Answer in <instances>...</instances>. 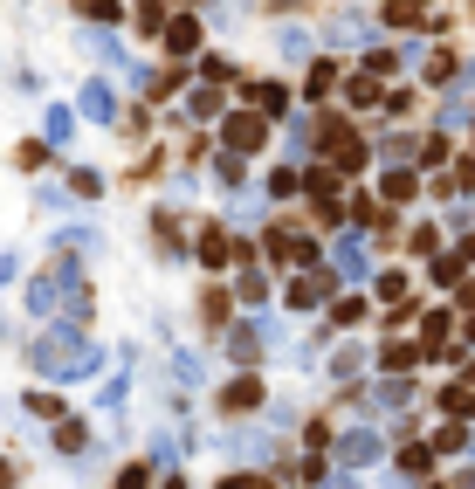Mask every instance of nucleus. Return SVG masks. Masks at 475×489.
<instances>
[{"mask_svg":"<svg viewBox=\"0 0 475 489\" xmlns=\"http://www.w3.org/2000/svg\"><path fill=\"white\" fill-rule=\"evenodd\" d=\"M28 365H35L42 379H90L97 365H104V351H97L77 324H56V331H42V338L28 345Z\"/></svg>","mask_w":475,"mask_h":489,"instance_id":"nucleus-1","label":"nucleus"},{"mask_svg":"<svg viewBox=\"0 0 475 489\" xmlns=\"http://www.w3.org/2000/svg\"><path fill=\"white\" fill-rule=\"evenodd\" d=\"M221 138H228V152H262V145H269V117H262V111H234L228 117V125H221Z\"/></svg>","mask_w":475,"mask_h":489,"instance_id":"nucleus-2","label":"nucleus"},{"mask_svg":"<svg viewBox=\"0 0 475 489\" xmlns=\"http://www.w3.org/2000/svg\"><path fill=\"white\" fill-rule=\"evenodd\" d=\"M379 434H372V427H345V442H337V462H345V475H358V469H372V462H379Z\"/></svg>","mask_w":475,"mask_h":489,"instance_id":"nucleus-3","label":"nucleus"},{"mask_svg":"<svg viewBox=\"0 0 475 489\" xmlns=\"http://www.w3.org/2000/svg\"><path fill=\"white\" fill-rule=\"evenodd\" d=\"M269 255H276V262H304V269H317V241L304 235V228H269Z\"/></svg>","mask_w":475,"mask_h":489,"instance_id":"nucleus-4","label":"nucleus"},{"mask_svg":"<svg viewBox=\"0 0 475 489\" xmlns=\"http://www.w3.org/2000/svg\"><path fill=\"white\" fill-rule=\"evenodd\" d=\"M69 276H77L69 262H62L56 276H35V283H28V311H35V317H56V303H62V283H69Z\"/></svg>","mask_w":475,"mask_h":489,"instance_id":"nucleus-5","label":"nucleus"},{"mask_svg":"<svg viewBox=\"0 0 475 489\" xmlns=\"http://www.w3.org/2000/svg\"><path fill=\"white\" fill-rule=\"evenodd\" d=\"M77 111H83V117H97V125H110V117H118V97H110V83H104V76H90V83H83Z\"/></svg>","mask_w":475,"mask_h":489,"instance_id":"nucleus-6","label":"nucleus"},{"mask_svg":"<svg viewBox=\"0 0 475 489\" xmlns=\"http://www.w3.org/2000/svg\"><path fill=\"white\" fill-rule=\"evenodd\" d=\"M337 269H345V276H352V283H366V276H372V255H366V235H358V228H352V235H345V241H337Z\"/></svg>","mask_w":475,"mask_h":489,"instance_id":"nucleus-7","label":"nucleus"},{"mask_svg":"<svg viewBox=\"0 0 475 489\" xmlns=\"http://www.w3.org/2000/svg\"><path fill=\"white\" fill-rule=\"evenodd\" d=\"M324 290H331V276H324V269L296 276V283H290V311H317V297H324Z\"/></svg>","mask_w":475,"mask_h":489,"instance_id":"nucleus-8","label":"nucleus"},{"mask_svg":"<svg viewBox=\"0 0 475 489\" xmlns=\"http://www.w3.org/2000/svg\"><path fill=\"white\" fill-rule=\"evenodd\" d=\"M166 48H172V56H193V48H200V21H193V15L166 21Z\"/></svg>","mask_w":475,"mask_h":489,"instance_id":"nucleus-9","label":"nucleus"},{"mask_svg":"<svg viewBox=\"0 0 475 489\" xmlns=\"http://www.w3.org/2000/svg\"><path fill=\"white\" fill-rule=\"evenodd\" d=\"M304 193H317L324 214H337V200H331V193H337V173H331V166H310V173H304Z\"/></svg>","mask_w":475,"mask_h":489,"instance_id":"nucleus-10","label":"nucleus"},{"mask_svg":"<svg viewBox=\"0 0 475 489\" xmlns=\"http://www.w3.org/2000/svg\"><path fill=\"white\" fill-rule=\"evenodd\" d=\"M248 90H255V111L262 117H283V111H290V90H283V83H248Z\"/></svg>","mask_w":475,"mask_h":489,"instance_id":"nucleus-11","label":"nucleus"},{"mask_svg":"<svg viewBox=\"0 0 475 489\" xmlns=\"http://www.w3.org/2000/svg\"><path fill=\"white\" fill-rule=\"evenodd\" d=\"M379 365H386V372H399V379H407V372H414V365H420V351L407 345V338H393V345L379 351Z\"/></svg>","mask_w":475,"mask_h":489,"instance_id":"nucleus-12","label":"nucleus"},{"mask_svg":"<svg viewBox=\"0 0 475 489\" xmlns=\"http://www.w3.org/2000/svg\"><path fill=\"white\" fill-rule=\"evenodd\" d=\"M221 407H228V413H248V407H262V386H255V379H234L228 393H221Z\"/></svg>","mask_w":475,"mask_h":489,"instance_id":"nucleus-13","label":"nucleus"},{"mask_svg":"<svg viewBox=\"0 0 475 489\" xmlns=\"http://www.w3.org/2000/svg\"><path fill=\"white\" fill-rule=\"evenodd\" d=\"M228 455L234 462H269V434H228Z\"/></svg>","mask_w":475,"mask_h":489,"instance_id":"nucleus-14","label":"nucleus"},{"mask_svg":"<svg viewBox=\"0 0 475 489\" xmlns=\"http://www.w3.org/2000/svg\"><path fill=\"white\" fill-rule=\"evenodd\" d=\"M90 48H97V56H104V63H124V69H139V63H131V56H124V42H118V35H110V28H90Z\"/></svg>","mask_w":475,"mask_h":489,"instance_id":"nucleus-15","label":"nucleus"},{"mask_svg":"<svg viewBox=\"0 0 475 489\" xmlns=\"http://www.w3.org/2000/svg\"><path fill=\"white\" fill-rule=\"evenodd\" d=\"M469 276V249H455V255H434V283H461Z\"/></svg>","mask_w":475,"mask_h":489,"instance_id":"nucleus-16","label":"nucleus"},{"mask_svg":"<svg viewBox=\"0 0 475 489\" xmlns=\"http://www.w3.org/2000/svg\"><path fill=\"white\" fill-rule=\"evenodd\" d=\"M461 448H469V427H461V421L434 427V455H461Z\"/></svg>","mask_w":475,"mask_h":489,"instance_id":"nucleus-17","label":"nucleus"},{"mask_svg":"<svg viewBox=\"0 0 475 489\" xmlns=\"http://www.w3.org/2000/svg\"><path fill=\"white\" fill-rule=\"evenodd\" d=\"M379 193H386V200H414V193H420V179L407 173V166H393V173H386V187H379Z\"/></svg>","mask_w":475,"mask_h":489,"instance_id":"nucleus-18","label":"nucleus"},{"mask_svg":"<svg viewBox=\"0 0 475 489\" xmlns=\"http://www.w3.org/2000/svg\"><path fill=\"white\" fill-rule=\"evenodd\" d=\"M399 469H407V475H414V483H420V475H428V469H434V448H420V442H407V448H399Z\"/></svg>","mask_w":475,"mask_h":489,"instance_id":"nucleus-19","label":"nucleus"},{"mask_svg":"<svg viewBox=\"0 0 475 489\" xmlns=\"http://www.w3.org/2000/svg\"><path fill=\"white\" fill-rule=\"evenodd\" d=\"M200 262H207V269L228 262V235H221V228H207V235H200Z\"/></svg>","mask_w":475,"mask_h":489,"instance_id":"nucleus-20","label":"nucleus"},{"mask_svg":"<svg viewBox=\"0 0 475 489\" xmlns=\"http://www.w3.org/2000/svg\"><path fill=\"white\" fill-rule=\"evenodd\" d=\"M56 448H62V455H83V448H90V434H83V421H62V427H56Z\"/></svg>","mask_w":475,"mask_h":489,"instance_id":"nucleus-21","label":"nucleus"},{"mask_svg":"<svg viewBox=\"0 0 475 489\" xmlns=\"http://www.w3.org/2000/svg\"><path fill=\"white\" fill-rule=\"evenodd\" d=\"M317 152V125L310 117H296V131H290V158H310Z\"/></svg>","mask_w":475,"mask_h":489,"instance_id":"nucleus-22","label":"nucleus"},{"mask_svg":"<svg viewBox=\"0 0 475 489\" xmlns=\"http://www.w3.org/2000/svg\"><path fill=\"white\" fill-rule=\"evenodd\" d=\"M358 365H366V345H345L331 359V379H358Z\"/></svg>","mask_w":475,"mask_h":489,"instance_id":"nucleus-23","label":"nucleus"},{"mask_svg":"<svg viewBox=\"0 0 475 489\" xmlns=\"http://www.w3.org/2000/svg\"><path fill=\"white\" fill-rule=\"evenodd\" d=\"M379 407H414V379H386V386H379Z\"/></svg>","mask_w":475,"mask_h":489,"instance_id":"nucleus-24","label":"nucleus"},{"mask_svg":"<svg viewBox=\"0 0 475 489\" xmlns=\"http://www.w3.org/2000/svg\"><path fill=\"white\" fill-rule=\"evenodd\" d=\"M172 372H180L186 386H200V379H207V359H200V351H180V359H172Z\"/></svg>","mask_w":475,"mask_h":489,"instance_id":"nucleus-25","label":"nucleus"},{"mask_svg":"<svg viewBox=\"0 0 475 489\" xmlns=\"http://www.w3.org/2000/svg\"><path fill=\"white\" fill-rule=\"evenodd\" d=\"M358 317H366V297H337L331 303V324H358Z\"/></svg>","mask_w":475,"mask_h":489,"instance_id":"nucleus-26","label":"nucleus"},{"mask_svg":"<svg viewBox=\"0 0 475 489\" xmlns=\"http://www.w3.org/2000/svg\"><path fill=\"white\" fill-rule=\"evenodd\" d=\"M283 56H290V63H304V56H310V28H283Z\"/></svg>","mask_w":475,"mask_h":489,"instance_id":"nucleus-27","label":"nucleus"},{"mask_svg":"<svg viewBox=\"0 0 475 489\" xmlns=\"http://www.w3.org/2000/svg\"><path fill=\"white\" fill-rule=\"evenodd\" d=\"M269 297V276H262V269H242V303H262Z\"/></svg>","mask_w":475,"mask_h":489,"instance_id":"nucleus-28","label":"nucleus"},{"mask_svg":"<svg viewBox=\"0 0 475 489\" xmlns=\"http://www.w3.org/2000/svg\"><path fill=\"white\" fill-rule=\"evenodd\" d=\"M221 179H228V187H242V173H248V158L242 152H221V166H214Z\"/></svg>","mask_w":475,"mask_h":489,"instance_id":"nucleus-29","label":"nucleus"},{"mask_svg":"<svg viewBox=\"0 0 475 489\" xmlns=\"http://www.w3.org/2000/svg\"><path fill=\"white\" fill-rule=\"evenodd\" d=\"M345 97H352V104H358V111H366V104H372V97H379V83H372V76H352V83H345Z\"/></svg>","mask_w":475,"mask_h":489,"instance_id":"nucleus-30","label":"nucleus"},{"mask_svg":"<svg viewBox=\"0 0 475 489\" xmlns=\"http://www.w3.org/2000/svg\"><path fill=\"white\" fill-rule=\"evenodd\" d=\"M228 221H234V228H255V221H262V200H234Z\"/></svg>","mask_w":475,"mask_h":489,"instance_id":"nucleus-31","label":"nucleus"},{"mask_svg":"<svg viewBox=\"0 0 475 489\" xmlns=\"http://www.w3.org/2000/svg\"><path fill=\"white\" fill-rule=\"evenodd\" d=\"M420 338H428V351H441V338H448V311H434L428 324H420Z\"/></svg>","mask_w":475,"mask_h":489,"instance_id":"nucleus-32","label":"nucleus"},{"mask_svg":"<svg viewBox=\"0 0 475 489\" xmlns=\"http://www.w3.org/2000/svg\"><path fill=\"white\" fill-rule=\"evenodd\" d=\"M386 21H393V28H407V21H420V0H393V7H386Z\"/></svg>","mask_w":475,"mask_h":489,"instance_id":"nucleus-33","label":"nucleus"},{"mask_svg":"<svg viewBox=\"0 0 475 489\" xmlns=\"http://www.w3.org/2000/svg\"><path fill=\"white\" fill-rule=\"evenodd\" d=\"M379 297L386 303H407V276H399V269H393V276H379Z\"/></svg>","mask_w":475,"mask_h":489,"instance_id":"nucleus-34","label":"nucleus"},{"mask_svg":"<svg viewBox=\"0 0 475 489\" xmlns=\"http://www.w3.org/2000/svg\"><path fill=\"white\" fill-rule=\"evenodd\" d=\"M441 407H448V413H455V421H461V413L475 407V400H469V386H448V393H441Z\"/></svg>","mask_w":475,"mask_h":489,"instance_id":"nucleus-35","label":"nucleus"},{"mask_svg":"<svg viewBox=\"0 0 475 489\" xmlns=\"http://www.w3.org/2000/svg\"><path fill=\"white\" fill-rule=\"evenodd\" d=\"M193 117H221V90H193Z\"/></svg>","mask_w":475,"mask_h":489,"instance_id":"nucleus-36","label":"nucleus"},{"mask_svg":"<svg viewBox=\"0 0 475 489\" xmlns=\"http://www.w3.org/2000/svg\"><path fill=\"white\" fill-rule=\"evenodd\" d=\"M62 249H97V228H62Z\"/></svg>","mask_w":475,"mask_h":489,"instance_id":"nucleus-37","label":"nucleus"},{"mask_svg":"<svg viewBox=\"0 0 475 489\" xmlns=\"http://www.w3.org/2000/svg\"><path fill=\"white\" fill-rule=\"evenodd\" d=\"M69 125H77L69 111H48V145H62V138H69Z\"/></svg>","mask_w":475,"mask_h":489,"instance_id":"nucleus-38","label":"nucleus"},{"mask_svg":"<svg viewBox=\"0 0 475 489\" xmlns=\"http://www.w3.org/2000/svg\"><path fill=\"white\" fill-rule=\"evenodd\" d=\"M296 187H304V173H276V179H269V193H276V200H290Z\"/></svg>","mask_w":475,"mask_h":489,"instance_id":"nucleus-39","label":"nucleus"},{"mask_svg":"<svg viewBox=\"0 0 475 489\" xmlns=\"http://www.w3.org/2000/svg\"><path fill=\"white\" fill-rule=\"evenodd\" d=\"M145 483H152V469H124L118 475V489H145Z\"/></svg>","mask_w":475,"mask_h":489,"instance_id":"nucleus-40","label":"nucleus"},{"mask_svg":"<svg viewBox=\"0 0 475 489\" xmlns=\"http://www.w3.org/2000/svg\"><path fill=\"white\" fill-rule=\"evenodd\" d=\"M83 7H90L97 21H118V0H83Z\"/></svg>","mask_w":475,"mask_h":489,"instance_id":"nucleus-41","label":"nucleus"},{"mask_svg":"<svg viewBox=\"0 0 475 489\" xmlns=\"http://www.w3.org/2000/svg\"><path fill=\"white\" fill-rule=\"evenodd\" d=\"M324 489H358V475H331V483H324Z\"/></svg>","mask_w":475,"mask_h":489,"instance_id":"nucleus-42","label":"nucleus"},{"mask_svg":"<svg viewBox=\"0 0 475 489\" xmlns=\"http://www.w3.org/2000/svg\"><path fill=\"white\" fill-rule=\"evenodd\" d=\"M7 483H15V469H7V462H0V489H7Z\"/></svg>","mask_w":475,"mask_h":489,"instance_id":"nucleus-43","label":"nucleus"},{"mask_svg":"<svg viewBox=\"0 0 475 489\" xmlns=\"http://www.w3.org/2000/svg\"><path fill=\"white\" fill-rule=\"evenodd\" d=\"M461 249H469V262H475V235H469V241H461Z\"/></svg>","mask_w":475,"mask_h":489,"instance_id":"nucleus-44","label":"nucleus"},{"mask_svg":"<svg viewBox=\"0 0 475 489\" xmlns=\"http://www.w3.org/2000/svg\"><path fill=\"white\" fill-rule=\"evenodd\" d=\"M461 489H475V475H461Z\"/></svg>","mask_w":475,"mask_h":489,"instance_id":"nucleus-45","label":"nucleus"},{"mask_svg":"<svg viewBox=\"0 0 475 489\" xmlns=\"http://www.w3.org/2000/svg\"><path fill=\"white\" fill-rule=\"evenodd\" d=\"M166 489H180V483H166Z\"/></svg>","mask_w":475,"mask_h":489,"instance_id":"nucleus-46","label":"nucleus"}]
</instances>
